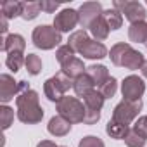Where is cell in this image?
<instances>
[{
	"mask_svg": "<svg viewBox=\"0 0 147 147\" xmlns=\"http://www.w3.org/2000/svg\"><path fill=\"white\" fill-rule=\"evenodd\" d=\"M16 106H18V118L23 123L28 125H36L43 118V109L40 106V97L35 90L28 88L21 92L16 97Z\"/></svg>",
	"mask_w": 147,
	"mask_h": 147,
	"instance_id": "cell-1",
	"label": "cell"
},
{
	"mask_svg": "<svg viewBox=\"0 0 147 147\" xmlns=\"http://www.w3.org/2000/svg\"><path fill=\"white\" fill-rule=\"evenodd\" d=\"M36 147H59V145H55L52 140H42V142H40Z\"/></svg>",
	"mask_w": 147,
	"mask_h": 147,
	"instance_id": "cell-36",
	"label": "cell"
},
{
	"mask_svg": "<svg viewBox=\"0 0 147 147\" xmlns=\"http://www.w3.org/2000/svg\"><path fill=\"white\" fill-rule=\"evenodd\" d=\"M2 14L7 19H14L23 16V2H18V0H7V2L2 4Z\"/></svg>",
	"mask_w": 147,
	"mask_h": 147,
	"instance_id": "cell-23",
	"label": "cell"
},
{
	"mask_svg": "<svg viewBox=\"0 0 147 147\" xmlns=\"http://www.w3.org/2000/svg\"><path fill=\"white\" fill-rule=\"evenodd\" d=\"M113 9H116V11H119L121 14H125V18H126L131 24L142 23V21H145V18H147L145 7H144L140 2H133V0H125V2L116 0V2L113 4Z\"/></svg>",
	"mask_w": 147,
	"mask_h": 147,
	"instance_id": "cell-7",
	"label": "cell"
},
{
	"mask_svg": "<svg viewBox=\"0 0 147 147\" xmlns=\"http://www.w3.org/2000/svg\"><path fill=\"white\" fill-rule=\"evenodd\" d=\"M31 40L35 43V47L42 49V50H50L54 47H57L62 38H61V33L54 28V26H49V24H40L33 30V35H31Z\"/></svg>",
	"mask_w": 147,
	"mask_h": 147,
	"instance_id": "cell-5",
	"label": "cell"
},
{
	"mask_svg": "<svg viewBox=\"0 0 147 147\" xmlns=\"http://www.w3.org/2000/svg\"><path fill=\"white\" fill-rule=\"evenodd\" d=\"M140 71H142V75H144V76L147 78V61L144 62V66H142V69H140Z\"/></svg>",
	"mask_w": 147,
	"mask_h": 147,
	"instance_id": "cell-37",
	"label": "cell"
},
{
	"mask_svg": "<svg viewBox=\"0 0 147 147\" xmlns=\"http://www.w3.org/2000/svg\"><path fill=\"white\" fill-rule=\"evenodd\" d=\"M95 87V83H94V80L87 75V73H85V75H82V76H78L75 82H73V90H75V94L78 95V97H87L92 90H95L94 88Z\"/></svg>",
	"mask_w": 147,
	"mask_h": 147,
	"instance_id": "cell-15",
	"label": "cell"
},
{
	"mask_svg": "<svg viewBox=\"0 0 147 147\" xmlns=\"http://www.w3.org/2000/svg\"><path fill=\"white\" fill-rule=\"evenodd\" d=\"M90 33H92V36L97 40V42H100V40H106L107 36H109V26H107V23H106V19L100 16L99 19H95L92 24H90Z\"/></svg>",
	"mask_w": 147,
	"mask_h": 147,
	"instance_id": "cell-21",
	"label": "cell"
},
{
	"mask_svg": "<svg viewBox=\"0 0 147 147\" xmlns=\"http://www.w3.org/2000/svg\"><path fill=\"white\" fill-rule=\"evenodd\" d=\"M40 7H42V11H45V12H55V9L59 7V4H57V2H49V0H42V2H40Z\"/></svg>",
	"mask_w": 147,
	"mask_h": 147,
	"instance_id": "cell-34",
	"label": "cell"
},
{
	"mask_svg": "<svg viewBox=\"0 0 147 147\" xmlns=\"http://www.w3.org/2000/svg\"><path fill=\"white\" fill-rule=\"evenodd\" d=\"M145 92V83L137 75H130L121 82V94L125 100H140Z\"/></svg>",
	"mask_w": 147,
	"mask_h": 147,
	"instance_id": "cell-9",
	"label": "cell"
},
{
	"mask_svg": "<svg viewBox=\"0 0 147 147\" xmlns=\"http://www.w3.org/2000/svg\"><path fill=\"white\" fill-rule=\"evenodd\" d=\"M61 147H66V145H61Z\"/></svg>",
	"mask_w": 147,
	"mask_h": 147,
	"instance_id": "cell-39",
	"label": "cell"
},
{
	"mask_svg": "<svg viewBox=\"0 0 147 147\" xmlns=\"http://www.w3.org/2000/svg\"><path fill=\"white\" fill-rule=\"evenodd\" d=\"M102 18L106 19L109 30H119L123 26V14L116 9H107L102 12Z\"/></svg>",
	"mask_w": 147,
	"mask_h": 147,
	"instance_id": "cell-24",
	"label": "cell"
},
{
	"mask_svg": "<svg viewBox=\"0 0 147 147\" xmlns=\"http://www.w3.org/2000/svg\"><path fill=\"white\" fill-rule=\"evenodd\" d=\"M0 49L4 52L11 54V52H19L23 54L24 49H26V42L21 35L18 33H12V35H7V36H2V43H0Z\"/></svg>",
	"mask_w": 147,
	"mask_h": 147,
	"instance_id": "cell-12",
	"label": "cell"
},
{
	"mask_svg": "<svg viewBox=\"0 0 147 147\" xmlns=\"http://www.w3.org/2000/svg\"><path fill=\"white\" fill-rule=\"evenodd\" d=\"M78 11L75 9H64L54 18V28L59 33H69L73 28L78 24Z\"/></svg>",
	"mask_w": 147,
	"mask_h": 147,
	"instance_id": "cell-11",
	"label": "cell"
},
{
	"mask_svg": "<svg viewBox=\"0 0 147 147\" xmlns=\"http://www.w3.org/2000/svg\"><path fill=\"white\" fill-rule=\"evenodd\" d=\"M128 38H130V42H135V43H145L147 42V23L142 21V23L130 24Z\"/></svg>",
	"mask_w": 147,
	"mask_h": 147,
	"instance_id": "cell-19",
	"label": "cell"
},
{
	"mask_svg": "<svg viewBox=\"0 0 147 147\" xmlns=\"http://www.w3.org/2000/svg\"><path fill=\"white\" fill-rule=\"evenodd\" d=\"M145 4H147V2H145Z\"/></svg>",
	"mask_w": 147,
	"mask_h": 147,
	"instance_id": "cell-40",
	"label": "cell"
},
{
	"mask_svg": "<svg viewBox=\"0 0 147 147\" xmlns=\"http://www.w3.org/2000/svg\"><path fill=\"white\" fill-rule=\"evenodd\" d=\"M24 66H26V71L30 73V75L36 76V75H40V71H42V59L36 54H28Z\"/></svg>",
	"mask_w": 147,
	"mask_h": 147,
	"instance_id": "cell-26",
	"label": "cell"
},
{
	"mask_svg": "<svg viewBox=\"0 0 147 147\" xmlns=\"http://www.w3.org/2000/svg\"><path fill=\"white\" fill-rule=\"evenodd\" d=\"M88 40H90L88 33H87L85 30H78V31H75V33H71V36H69V40H67V45L75 50V52H82V49L88 43Z\"/></svg>",
	"mask_w": 147,
	"mask_h": 147,
	"instance_id": "cell-22",
	"label": "cell"
},
{
	"mask_svg": "<svg viewBox=\"0 0 147 147\" xmlns=\"http://www.w3.org/2000/svg\"><path fill=\"white\" fill-rule=\"evenodd\" d=\"M144 45H145V47H147V42H145V43H144Z\"/></svg>",
	"mask_w": 147,
	"mask_h": 147,
	"instance_id": "cell-38",
	"label": "cell"
},
{
	"mask_svg": "<svg viewBox=\"0 0 147 147\" xmlns=\"http://www.w3.org/2000/svg\"><path fill=\"white\" fill-rule=\"evenodd\" d=\"M109 57L113 61L114 66H121V67H126V69H142L145 59H144V54L131 49L130 43H116L111 47V52H109Z\"/></svg>",
	"mask_w": 147,
	"mask_h": 147,
	"instance_id": "cell-2",
	"label": "cell"
},
{
	"mask_svg": "<svg viewBox=\"0 0 147 147\" xmlns=\"http://www.w3.org/2000/svg\"><path fill=\"white\" fill-rule=\"evenodd\" d=\"M102 95H104V99H111V97H114V94H116V90H118V82H116V78H109L102 87H99L97 88Z\"/></svg>",
	"mask_w": 147,
	"mask_h": 147,
	"instance_id": "cell-29",
	"label": "cell"
},
{
	"mask_svg": "<svg viewBox=\"0 0 147 147\" xmlns=\"http://www.w3.org/2000/svg\"><path fill=\"white\" fill-rule=\"evenodd\" d=\"M78 147H106L104 142L99 138V137H94V135H88V137H83L78 144Z\"/></svg>",
	"mask_w": 147,
	"mask_h": 147,
	"instance_id": "cell-33",
	"label": "cell"
},
{
	"mask_svg": "<svg viewBox=\"0 0 147 147\" xmlns=\"http://www.w3.org/2000/svg\"><path fill=\"white\" fill-rule=\"evenodd\" d=\"M102 5L99 2H85L82 4V7L78 9V24L85 30V28H90V24L99 19L102 16Z\"/></svg>",
	"mask_w": 147,
	"mask_h": 147,
	"instance_id": "cell-10",
	"label": "cell"
},
{
	"mask_svg": "<svg viewBox=\"0 0 147 147\" xmlns=\"http://www.w3.org/2000/svg\"><path fill=\"white\" fill-rule=\"evenodd\" d=\"M145 142H147V140H145L144 137H140L138 133H135L133 130H130L128 135L125 137V144H126L128 147H144Z\"/></svg>",
	"mask_w": 147,
	"mask_h": 147,
	"instance_id": "cell-31",
	"label": "cell"
},
{
	"mask_svg": "<svg viewBox=\"0 0 147 147\" xmlns=\"http://www.w3.org/2000/svg\"><path fill=\"white\" fill-rule=\"evenodd\" d=\"M9 19L4 16V14H0V31H2V35L5 36L7 35V30H9V23H7Z\"/></svg>",
	"mask_w": 147,
	"mask_h": 147,
	"instance_id": "cell-35",
	"label": "cell"
},
{
	"mask_svg": "<svg viewBox=\"0 0 147 147\" xmlns=\"http://www.w3.org/2000/svg\"><path fill=\"white\" fill-rule=\"evenodd\" d=\"M73 82H75V80H71L69 76H66L62 71L57 73L55 76L49 78V80L45 82V85H43L45 97H47L50 102H55V104H57L62 97H66L64 94H66L69 88H73Z\"/></svg>",
	"mask_w": 147,
	"mask_h": 147,
	"instance_id": "cell-4",
	"label": "cell"
},
{
	"mask_svg": "<svg viewBox=\"0 0 147 147\" xmlns=\"http://www.w3.org/2000/svg\"><path fill=\"white\" fill-rule=\"evenodd\" d=\"M85 66H83V61L78 59V57H73L69 62H66L64 66H61V71L64 73L66 76H69L71 80H76L78 76L85 75Z\"/></svg>",
	"mask_w": 147,
	"mask_h": 147,
	"instance_id": "cell-16",
	"label": "cell"
},
{
	"mask_svg": "<svg viewBox=\"0 0 147 147\" xmlns=\"http://www.w3.org/2000/svg\"><path fill=\"white\" fill-rule=\"evenodd\" d=\"M142 111V100H121L114 111H113V118L111 119H116L119 123H125V125H130L137 116L138 113Z\"/></svg>",
	"mask_w": 147,
	"mask_h": 147,
	"instance_id": "cell-8",
	"label": "cell"
},
{
	"mask_svg": "<svg viewBox=\"0 0 147 147\" xmlns=\"http://www.w3.org/2000/svg\"><path fill=\"white\" fill-rule=\"evenodd\" d=\"M47 130H49V133L50 135H54V137H64V135H67L69 131H71V123L67 121V119H64L62 116H54V118H50V121H49V125H47Z\"/></svg>",
	"mask_w": 147,
	"mask_h": 147,
	"instance_id": "cell-14",
	"label": "cell"
},
{
	"mask_svg": "<svg viewBox=\"0 0 147 147\" xmlns=\"http://www.w3.org/2000/svg\"><path fill=\"white\" fill-rule=\"evenodd\" d=\"M130 131V125H125V123H119L116 119H111L107 125H106V133L111 137V138H116V140H125V137L128 135Z\"/></svg>",
	"mask_w": 147,
	"mask_h": 147,
	"instance_id": "cell-18",
	"label": "cell"
},
{
	"mask_svg": "<svg viewBox=\"0 0 147 147\" xmlns=\"http://www.w3.org/2000/svg\"><path fill=\"white\" fill-rule=\"evenodd\" d=\"M42 7L40 2H23V19L24 21H33L38 14H40Z\"/></svg>",
	"mask_w": 147,
	"mask_h": 147,
	"instance_id": "cell-25",
	"label": "cell"
},
{
	"mask_svg": "<svg viewBox=\"0 0 147 147\" xmlns=\"http://www.w3.org/2000/svg\"><path fill=\"white\" fill-rule=\"evenodd\" d=\"M87 75L94 80V83H95V87L99 88V87H102L111 76H109V71H107V67L106 66H102V64H92V66H88L87 67Z\"/></svg>",
	"mask_w": 147,
	"mask_h": 147,
	"instance_id": "cell-17",
	"label": "cell"
},
{
	"mask_svg": "<svg viewBox=\"0 0 147 147\" xmlns=\"http://www.w3.org/2000/svg\"><path fill=\"white\" fill-rule=\"evenodd\" d=\"M55 57H57L59 64L64 66L66 62H69L73 57H75V50H73L67 43H66V45H61V47L57 49V52H55Z\"/></svg>",
	"mask_w": 147,
	"mask_h": 147,
	"instance_id": "cell-28",
	"label": "cell"
},
{
	"mask_svg": "<svg viewBox=\"0 0 147 147\" xmlns=\"http://www.w3.org/2000/svg\"><path fill=\"white\" fill-rule=\"evenodd\" d=\"M57 113L64 119H67L71 125L73 123H83L85 119V104L78 97H62L57 102Z\"/></svg>",
	"mask_w": 147,
	"mask_h": 147,
	"instance_id": "cell-3",
	"label": "cell"
},
{
	"mask_svg": "<svg viewBox=\"0 0 147 147\" xmlns=\"http://www.w3.org/2000/svg\"><path fill=\"white\" fill-rule=\"evenodd\" d=\"M131 130L147 140V116H140V118L133 123V128H131Z\"/></svg>",
	"mask_w": 147,
	"mask_h": 147,
	"instance_id": "cell-32",
	"label": "cell"
},
{
	"mask_svg": "<svg viewBox=\"0 0 147 147\" xmlns=\"http://www.w3.org/2000/svg\"><path fill=\"white\" fill-rule=\"evenodd\" d=\"M104 95L99 92V90H92L85 99H83V104H85V111H95V113H100L102 106H104Z\"/></svg>",
	"mask_w": 147,
	"mask_h": 147,
	"instance_id": "cell-20",
	"label": "cell"
},
{
	"mask_svg": "<svg viewBox=\"0 0 147 147\" xmlns=\"http://www.w3.org/2000/svg\"><path fill=\"white\" fill-rule=\"evenodd\" d=\"M24 62H26V57H24L23 54H19V52H11V54L7 55V59H5L7 67H9L11 71H14V73H18Z\"/></svg>",
	"mask_w": 147,
	"mask_h": 147,
	"instance_id": "cell-27",
	"label": "cell"
},
{
	"mask_svg": "<svg viewBox=\"0 0 147 147\" xmlns=\"http://www.w3.org/2000/svg\"><path fill=\"white\" fill-rule=\"evenodd\" d=\"M0 121H2V128L7 130L14 121V109H11L9 106H2L0 107Z\"/></svg>",
	"mask_w": 147,
	"mask_h": 147,
	"instance_id": "cell-30",
	"label": "cell"
},
{
	"mask_svg": "<svg viewBox=\"0 0 147 147\" xmlns=\"http://www.w3.org/2000/svg\"><path fill=\"white\" fill-rule=\"evenodd\" d=\"M30 85L26 82H16L11 75L4 73L0 75V100L4 102V106L14 99V95H19L21 92L28 90Z\"/></svg>",
	"mask_w": 147,
	"mask_h": 147,
	"instance_id": "cell-6",
	"label": "cell"
},
{
	"mask_svg": "<svg viewBox=\"0 0 147 147\" xmlns=\"http://www.w3.org/2000/svg\"><path fill=\"white\" fill-rule=\"evenodd\" d=\"M80 54L83 57H87V59H104L107 55V49H106V45L102 42H97V40L90 38L88 43L82 49Z\"/></svg>",
	"mask_w": 147,
	"mask_h": 147,
	"instance_id": "cell-13",
	"label": "cell"
}]
</instances>
